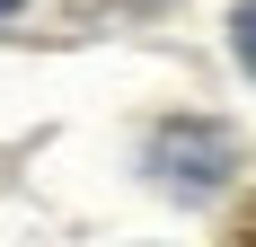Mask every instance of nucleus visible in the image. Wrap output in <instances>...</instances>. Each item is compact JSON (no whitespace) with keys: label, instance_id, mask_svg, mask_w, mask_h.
Listing matches in <instances>:
<instances>
[{"label":"nucleus","instance_id":"1","mask_svg":"<svg viewBox=\"0 0 256 247\" xmlns=\"http://www.w3.org/2000/svg\"><path fill=\"white\" fill-rule=\"evenodd\" d=\"M150 168L168 186H221L230 176V132L221 124H168V142L150 150Z\"/></svg>","mask_w":256,"mask_h":247},{"label":"nucleus","instance_id":"4","mask_svg":"<svg viewBox=\"0 0 256 247\" xmlns=\"http://www.w3.org/2000/svg\"><path fill=\"white\" fill-rule=\"evenodd\" d=\"M0 9H18V0H0Z\"/></svg>","mask_w":256,"mask_h":247},{"label":"nucleus","instance_id":"2","mask_svg":"<svg viewBox=\"0 0 256 247\" xmlns=\"http://www.w3.org/2000/svg\"><path fill=\"white\" fill-rule=\"evenodd\" d=\"M238 247H256V194H248V221H238Z\"/></svg>","mask_w":256,"mask_h":247},{"label":"nucleus","instance_id":"3","mask_svg":"<svg viewBox=\"0 0 256 247\" xmlns=\"http://www.w3.org/2000/svg\"><path fill=\"white\" fill-rule=\"evenodd\" d=\"M106 9H159V0H106Z\"/></svg>","mask_w":256,"mask_h":247}]
</instances>
